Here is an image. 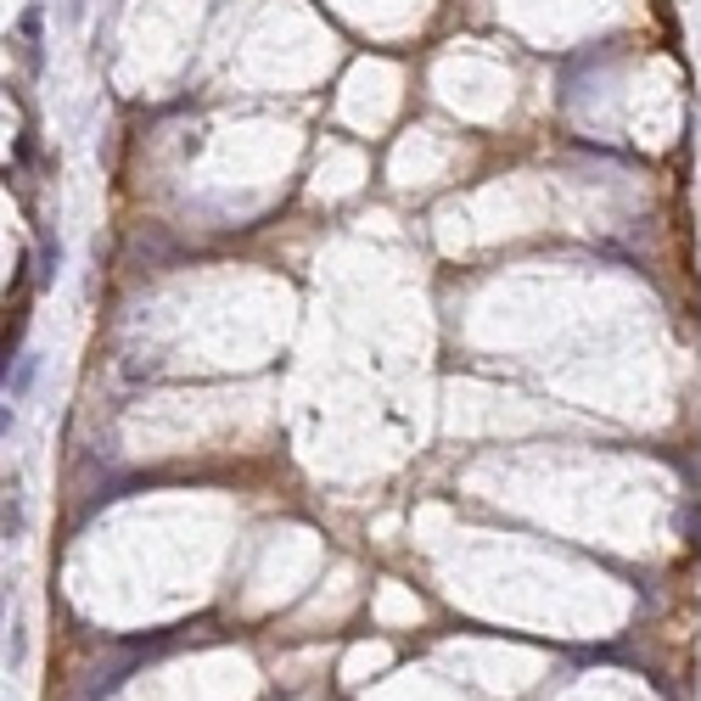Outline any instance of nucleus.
Segmentation results:
<instances>
[{
	"label": "nucleus",
	"instance_id": "f257e3e1",
	"mask_svg": "<svg viewBox=\"0 0 701 701\" xmlns=\"http://www.w3.org/2000/svg\"><path fill=\"white\" fill-rule=\"evenodd\" d=\"M34 371H40V359H34V354H17V371H6V393H12V404H17V399H29Z\"/></svg>",
	"mask_w": 701,
	"mask_h": 701
},
{
	"label": "nucleus",
	"instance_id": "f03ea898",
	"mask_svg": "<svg viewBox=\"0 0 701 701\" xmlns=\"http://www.w3.org/2000/svg\"><path fill=\"white\" fill-rule=\"evenodd\" d=\"M6 539H23V494H17V477L6 483Z\"/></svg>",
	"mask_w": 701,
	"mask_h": 701
},
{
	"label": "nucleus",
	"instance_id": "7ed1b4c3",
	"mask_svg": "<svg viewBox=\"0 0 701 701\" xmlns=\"http://www.w3.org/2000/svg\"><path fill=\"white\" fill-rule=\"evenodd\" d=\"M6 662H12V668L23 662V629H17V623H12V640H6Z\"/></svg>",
	"mask_w": 701,
	"mask_h": 701
}]
</instances>
